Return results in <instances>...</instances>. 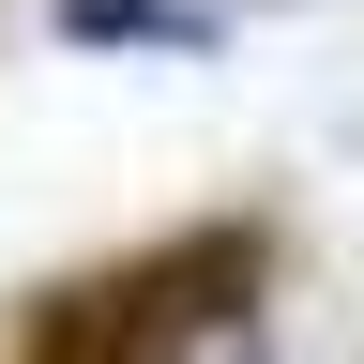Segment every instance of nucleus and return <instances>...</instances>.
I'll use <instances>...</instances> for the list:
<instances>
[{
  "label": "nucleus",
  "instance_id": "f257e3e1",
  "mask_svg": "<svg viewBox=\"0 0 364 364\" xmlns=\"http://www.w3.org/2000/svg\"><path fill=\"white\" fill-rule=\"evenodd\" d=\"M289 289V213H182L152 243H107L0 318V364H258Z\"/></svg>",
  "mask_w": 364,
  "mask_h": 364
},
{
  "label": "nucleus",
  "instance_id": "f03ea898",
  "mask_svg": "<svg viewBox=\"0 0 364 364\" xmlns=\"http://www.w3.org/2000/svg\"><path fill=\"white\" fill-rule=\"evenodd\" d=\"M61 46H213V16H182V0H61Z\"/></svg>",
  "mask_w": 364,
  "mask_h": 364
}]
</instances>
